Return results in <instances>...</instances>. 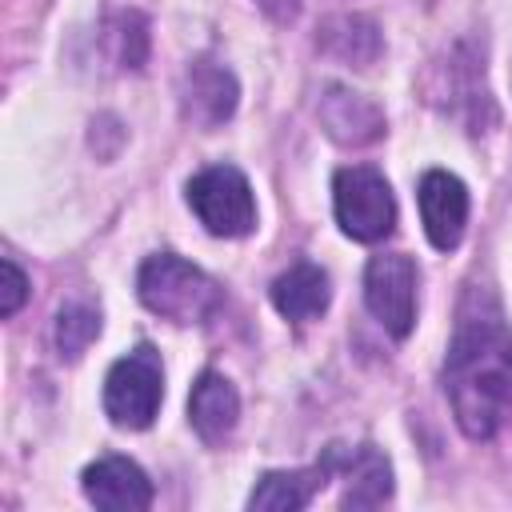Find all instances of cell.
I'll return each instance as SVG.
<instances>
[{"instance_id":"5","label":"cell","mask_w":512,"mask_h":512,"mask_svg":"<svg viewBox=\"0 0 512 512\" xmlns=\"http://www.w3.org/2000/svg\"><path fill=\"white\" fill-rule=\"evenodd\" d=\"M188 204L212 236H248L256 228L252 184L232 164H212L188 180Z\"/></svg>"},{"instance_id":"12","label":"cell","mask_w":512,"mask_h":512,"mask_svg":"<svg viewBox=\"0 0 512 512\" xmlns=\"http://www.w3.org/2000/svg\"><path fill=\"white\" fill-rule=\"evenodd\" d=\"M328 480H332V472H328V460L324 456L312 468L264 472L256 480L252 496H248V508H260V512H296V508H308Z\"/></svg>"},{"instance_id":"19","label":"cell","mask_w":512,"mask_h":512,"mask_svg":"<svg viewBox=\"0 0 512 512\" xmlns=\"http://www.w3.org/2000/svg\"><path fill=\"white\" fill-rule=\"evenodd\" d=\"M264 16H272L276 24H288L296 12H300V0H256Z\"/></svg>"},{"instance_id":"1","label":"cell","mask_w":512,"mask_h":512,"mask_svg":"<svg viewBox=\"0 0 512 512\" xmlns=\"http://www.w3.org/2000/svg\"><path fill=\"white\" fill-rule=\"evenodd\" d=\"M444 388L468 440H492L512 416V336L500 316H464L444 364Z\"/></svg>"},{"instance_id":"8","label":"cell","mask_w":512,"mask_h":512,"mask_svg":"<svg viewBox=\"0 0 512 512\" xmlns=\"http://www.w3.org/2000/svg\"><path fill=\"white\" fill-rule=\"evenodd\" d=\"M236 100H240V84H236V76L224 64L200 56V60H192L184 68V80H180V112L196 128L224 124L236 112Z\"/></svg>"},{"instance_id":"18","label":"cell","mask_w":512,"mask_h":512,"mask_svg":"<svg viewBox=\"0 0 512 512\" xmlns=\"http://www.w3.org/2000/svg\"><path fill=\"white\" fill-rule=\"evenodd\" d=\"M4 272V292H0V312L4 316H16V308L28 300V276L16 268V260H4L0 264Z\"/></svg>"},{"instance_id":"3","label":"cell","mask_w":512,"mask_h":512,"mask_svg":"<svg viewBox=\"0 0 512 512\" xmlns=\"http://www.w3.org/2000/svg\"><path fill=\"white\" fill-rule=\"evenodd\" d=\"M164 400V368L152 344L120 356L104 376V412L120 428H148Z\"/></svg>"},{"instance_id":"2","label":"cell","mask_w":512,"mask_h":512,"mask_svg":"<svg viewBox=\"0 0 512 512\" xmlns=\"http://www.w3.org/2000/svg\"><path fill=\"white\" fill-rule=\"evenodd\" d=\"M136 292H140L148 312H156L172 324H204L224 304L220 284L172 252H156L140 264Z\"/></svg>"},{"instance_id":"14","label":"cell","mask_w":512,"mask_h":512,"mask_svg":"<svg viewBox=\"0 0 512 512\" xmlns=\"http://www.w3.org/2000/svg\"><path fill=\"white\" fill-rule=\"evenodd\" d=\"M236 416H240L236 388L220 372H200V380L192 384V396H188V420L200 432V440L220 444L236 428Z\"/></svg>"},{"instance_id":"16","label":"cell","mask_w":512,"mask_h":512,"mask_svg":"<svg viewBox=\"0 0 512 512\" xmlns=\"http://www.w3.org/2000/svg\"><path fill=\"white\" fill-rule=\"evenodd\" d=\"M104 44H108V56L116 68H128V72H140L144 60H148V20L140 12H116L108 24H104Z\"/></svg>"},{"instance_id":"9","label":"cell","mask_w":512,"mask_h":512,"mask_svg":"<svg viewBox=\"0 0 512 512\" xmlns=\"http://www.w3.org/2000/svg\"><path fill=\"white\" fill-rule=\"evenodd\" d=\"M316 116H320L324 132L336 144H348V148H364V144H372V140L384 136V112H380V104L372 96H364V92L344 88V84H324L320 88Z\"/></svg>"},{"instance_id":"4","label":"cell","mask_w":512,"mask_h":512,"mask_svg":"<svg viewBox=\"0 0 512 512\" xmlns=\"http://www.w3.org/2000/svg\"><path fill=\"white\" fill-rule=\"evenodd\" d=\"M332 204H336L340 228L360 244L384 240L396 224V196H392L388 180L368 164H352V168L336 172Z\"/></svg>"},{"instance_id":"10","label":"cell","mask_w":512,"mask_h":512,"mask_svg":"<svg viewBox=\"0 0 512 512\" xmlns=\"http://www.w3.org/2000/svg\"><path fill=\"white\" fill-rule=\"evenodd\" d=\"M420 216H424V232H428L432 248L452 252L468 224V188L452 172H440V168L424 172L420 176Z\"/></svg>"},{"instance_id":"7","label":"cell","mask_w":512,"mask_h":512,"mask_svg":"<svg viewBox=\"0 0 512 512\" xmlns=\"http://www.w3.org/2000/svg\"><path fill=\"white\" fill-rule=\"evenodd\" d=\"M328 460L332 480H344L340 488V508H376L392 496V464L380 448L372 444H328L320 452Z\"/></svg>"},{"instance_id":"13","label":"cell","mask_w":512,"mask_h":512,"mask_svg":"<svg viewBox=\"0 0 512 512\" xmlns=\"http://www.w3.org/2000/svg\"><path fill=\"white\" fill-rule=\"evenodd\" d=\"M332 300V288H328V272L312 260H300L292 264L288 272H280L272 280V304L280 316L304 324V320H316Z\"/></svg>"},{"instance_id":"6","label":"cell","mask_w":512,"mask_h":512,"mask_svg":"<svg viewBox=\"0 0 512 512\" xmlns=\"http://www.w3.org/2000/svg\"><path fill=\"white\" fill-rule=\"evenodd\" d=\"M364 304L396 340H404L416 324V260L404 252L372 256L364 268Z\"/></svg>"},{"instance_id":"15","label":"cell","mask_w":512,"mask_h":512,"mask_svg":"<svg viewBox=\"0 0 512 512\" xmlns=\"http://www.w3.org/2000/svg\"><path fill=\"white\" fill-rule=\"evenodd\" d=\"M316 44H320L324 56L356 64V68L376 64V56L384 52V36L368 16H332V20H324Z\"/></svg>"},{"instance_id":"17","label":"cell","mask_w":512,"mask_h":512,"mask_svg":"<svg viewBox=\"0 0 512 512\" xmlns=\"http://www.w3.org/2000/svg\"><path fill=\"white\" fill-rule=\"evenodd\" d=\"M100 336V308L92 304H64L56 316V348L64 360H80L88 344Z\"/></svg>"},{"instance_id":"11","label":"cell","mask_w":512,"mask_h":512,"mask_svg":"<svg viewBox=\"0 0 512 512\" xmlns=\"http://www.w3.org/2000/svg\"><path fill=\"white\" fill-rule=\"evenodd\" d=\"M84 496L104 512H144L152 504V480L124 456H104L84 468Z\"/></svg>"}]
</instances>
